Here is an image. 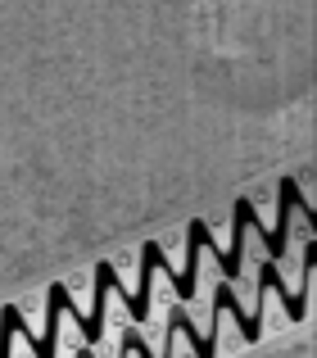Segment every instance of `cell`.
Masks as SVG:
<instances>
[{
  "mask_svg": "<svg viewBox=\"0 0 317 358\" xmlns=\"http://www.w3.org/2000/svg\"><path fill=\"white\" fill-rule=\"evenodd\" d=\"M213 313H240V299L231 295L227 281H218V290H213ZM258 322H263V299L254 304L249 317H240V341H258Z\"/></svg>",
  "mask_w": 317,
  "mask_h": 358,
  "instance_id": "3",
  "label": "cell"
},
{
  "mask_svg": "<svg viewBox=\"0 0 317 358\" xmlns=\"http://www.w3.org/2000/svg\"><path fill=\"white\" fill-rule=\"evenodd\" d=\"M78 358H96V354H87V350H82V354H78Z\"/></svg>",
  "mask_w": 317,
  "mask_h": 358,
  "instance_id": "8",
  "label": "cell"
},
{
  "mask_svg": "<svg viewBox=\"0 0 317 358\" xmlns=\"http://www.w3.org/2000/svg\"><path fill=\"white\" fill-rule=\"evenodd\" d=\"M123 350H132L136 358H158V354H150V345L141 341V331H132V327H127V336H123Z\"/></svg>",
  "mask_w": 317,
  "mask_h": 358,
  "instance_id": "7",
  "label": "cell"
},
{
  "mask_svg": "<svg viewBox=\"0 0 317 358\" xmlns=\"http://www.w3.org/2000/svg\"><path fill=\"white\" fill-rule=\"evenodd\" d=\"M249 200H236V213H231V250H222V277H236L240 272V259H245V231H249Z\"/></svg>",
  "mask_w": 317,
  "mask_h": 358,
  "instance_id": "2",
  "label": "cell"
},
{
  "mask_svg": "<svg viewBox=\"0 0 317 358\" xmlns=\"http://www.w3.org/2000/svg\"><path fill=\"white\" fill-rule=\"evenodd\" d=\"M18 317H23V313H18L14 304L0 313V358H9V345H14V322H18Z\"/></svg>",
  "mask_w": 317,
  "mask_h": 358,
  "instance_id": "6",
  "label": "cell"
},
{
  "mask_svg": "<svg viewBox=\"0 0 317 358\" xmlns=\"http://www.w3.org/2000/svg\"><path fill=\"white\" fill-rule=\"evenodd\" d=\"M168 331H182V336H191V345H195V354L200 358H213L218 354V331H195V322H191V313L186 308H172L168 313Z\"/></svg>",
  "mask_w": 317,
  "mask_h": 358,
  "instance_id": "4",
  "label": "cell"
},
{
  "mask_svg": "<svg viewBox=\"0 0 317 358\" xmlns=\"http://www.w3.org/2000/svg\"><path fill=\"white\" fill-rule=\"evenodd\" d=\"M272 286H277V295H281V304H286V317L304 322V317H309V295H313V286H304L300 295H290V290L281 286V277H277V259H267L263 268H258V295H267Z\"/></svg>",
  "mask_w": 317,
  "mask_h": 358,
  "instance_id": "1",
  "label": "cell"
},
{
  "mask_svg": "<svg viewBox=\"0 0 317 358\" xmlns=\"http://www.w3.org/2000/svg\"><path fill=\"white\" fill-rule=\"evenodd\" d=\"M154 254H158V245H141V286H136L132 322H145V317H150V286H154Z\"/></svg>",
  "mask_w": 317,
  "mask_h": 358,
  "instance_id": "5",
  "label": "cell"
}]
</instances>
